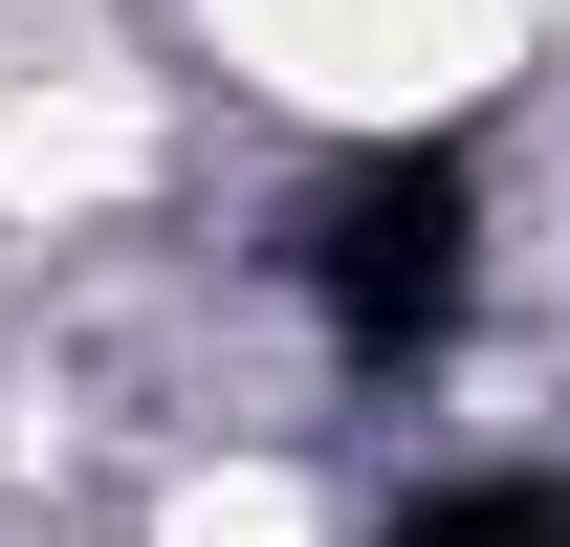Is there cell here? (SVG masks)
Segmentation results:
<instances>
[{"label":"cell","instance_id":"7a4b0ae2","mask_svg":"<svg viewBox=\"0 0 570 547\" xmlns=\"http://www.w3.org/2000/svg\"><path fill=\"white\" fill-rule=\"evenodd\" d=\"M132 176H154L132 88H22L0 110V219H88V198H132Z\"/></svg>","mask_w":570,"mask_h":547},{"label":"cell","instance_id":"6da1fadb","mask_svg":"<svg viewBox=\"0 0 570 547\" xmlns=\"http://www.w3.org/2000/svg\"><path fill=\"white\" fill-rule=\"evenodd\" d=\"M198 22L242 88L330 110V132H461L527 44V0H198Z\"/></svg>","mask_w":570,"mask_h":547},{"label":"cell","instance_id":"3957f363","mask_svg":"<svg viewBox=\"0 0 570 547\" xmlns=\"http://www.w3.org/2000/svg\"><path fill=\"white\" fill-rule=\"evenodd\" d=\"M154 547H330V504H307L285 460H219V481H176V526H154Z\"/></svg>","mask_w":570,"mask_h":547}]
</instances>
